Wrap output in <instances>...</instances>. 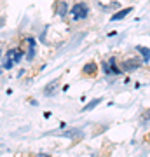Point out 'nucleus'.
Returning <instances> with one entry per match:
<instances>
[{"label": "nucleus", "mask_w": 150, "mask_h": 157, "mask_svg": "<svg viewBox=\"0 0 150 157\" xmlns=\"http://www.w3.org/2000/svg\"><path fill=\"white\" fill-rule=\"evenodd\" d=\"M87 6L86 4H75L73 6V9H72V14H73V19H84V17L87 16Z\"/></svg>", "instance_id": "1"}, {"label": "nucleus", "mask_w": 150, "mask_h": 157, "mask_svg": "<svg viewBox=\"0 0 150 157\" xmlns=\"http://www.w3.org/2000/svg\"><path fill=\"white\" fill-rule=\"evenodd\" d=\"M21 56H23V54L17 49H11V51H7V56L6 58H9L11 61L16 63V61H21Z\"/></svg>", "instance_id": "2"}, {"label": "nucleus", "mask_w": 150, "mask_h": 157, "mask_svg": "<svg viewBox=\"0 0 150 157\" xmlns=\"http://www.w3.org/2000/svg\"><path fill=\"white\" fill-rule=\"evenodd\" d=\"M103 68H105V72H106V73H117V72H119V68L115 67V61H113V59H110V61L103 63Z\"/></svg>", "instance_id": "3"}, {"label": "nucleus", "mask_w": 150, "mask_h": 157, "mask_svg": "<svg viewBox=\"0 0 150 157\" xmlns=\"http://www.w3.org/2000/svg\"><path fill=\"white\" fill-rule=\"evenodd\" d=\"M131 12V7H128V9H122V11H119L117 14H113L112 16V21H119V19H122V17H126Z\"/></svg>", "instance_id": "4"}, {"label": "nucleus", "mask_w": 150, "mask_h": 157, "mask_svg": "<svg viewBox=\"0 0 150 157\" xmlns=\"http://www.w3.org/2000/svg\"><path fill=\"white\" fill-rule=\"evenodd\" d=\"M136 67H138L136 59H126V61L122 63V70H134Z\"/></svg>", "instance_id": "5"}, {"label": "nucleus", "mask_w": 150, "mask_h": 157, "mask_svg": "<svg viewBox=\"0 0 150 157\" xmlns=\"http://www.w3.org/2000/svg\"><path fill=\"white\" fill-rule=\"evenodd\" d=\"M136 49H138L140 52L143 54V59H145V61H148V59H150V49H147V47H143V45H138Z\"/></svg>", "instance_id": "6"}, {"label": "nucleus", "mask_w": 150, "mask_h": 157, "mask_svg": "<svg viewBox=\"0 0 150 157\" xmlns=\"http://www.w3.org/2000/svg\"><path fill=\"white\" fill-rule=\"evenodd\" d=\"M56 86H58V80H54V82H51V84L47 86V87H45V91H44V93H45L47 96H49V94H52V93H54V87H56Z\"/></svg>", "instance_id": "7"}, {"label": "nucleus", "mask_w": 150, "mask_h": 157, "mask_svg": "<svg viewBox=\"0 0 150 157\" xmlns=\"http://www.w3.org/2000/svg\"><path fill=\"white\" fill-rule=\"evenodd\" d=\"M67 11H68V7H67V4H65V2H63V4H60V16H65V14H67Z\"/></svg>", "instance_id": "8"}, {"label": "nucleus", "mask_w": 150, "mask_h": 157, "mask_svg": "<svg viewBox=\"0 0 150 157\" xmlns=\"http://www.w3.org/2000/svg\"><path fill=\"white\" fill-rule=\"evenodd\" d=\"M98 103H100V100H93L91 103H89V105H86V107H84V110H91V108H94Z\"/></svg>", "instance_id": "9"}, {"label": "nucleus", "mask_w": 150, "mask_h": 157, "mask_svg": "<svg viewBox=\"0 0 150 157\" xmlns=\"http://www.w3.org/2000/svg\"><path fill=\"white\" fill-rule=\"evenodd\" d=\"M12 63H14V61H11L9 58H6V61H4V68H7V70H9V68L12 67Z\"/></svg>", "instance_id": "10"}, {"label": "nucleus", "mask_w": 150, "mask_h": 157, "mask_svg": "<svg viewBox=\"0 0 150 157\" xmlns=\"http://www.w3.org/2000/svg\"><path fill=\"white\" fill-rule=\"evenodd\" d=\"M84 72H94V65H86V68H84Z\"/></svg>", "instance_id": "11"}, {"label": "nucleus", "mask_w": 150, "mask_h": 157, "mask_svg": "<svg viewBox=\"0 0 150 157\" xmlns=\"http://www.w3.org/2000/svg\"><path fill=\"white\" fill-rule=\"evenodd\" d=\"M33 52H35V47H33V44H32V47H30V52H28V59H32V58H33Z\"/></svg>", "instance_id": "12"}, {"label": "nucleus", "mask_w": 150, "mask_h": 157, "mask_svg": "<svg viewBox=\"0 0 150 157\" xmlns=\"http://www.w3.org/2000/svg\"><path fill=\"white\" fill-rule=\"evenodd\" d=\"M143 119H145V121H148V119H150V108H148V110H147V112L143 113Z\"/></svg>", "instance_id": "13"}, {"label": "nucleus", "mask_w": 150, "mask_h": 157, "mask_svg": "<svg viewBox=\"0 0 150 157\" xmlns=\"http://www.w3.org/2000/svg\"><path fill=\"white\" fill-rule=\"evenodd\" d=\"M37 157H49V155H37Z\"/></svg>", "instance_id": "14"}]
</instances>
